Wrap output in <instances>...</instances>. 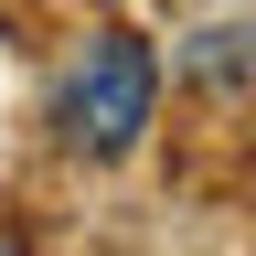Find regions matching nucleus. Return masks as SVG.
Masks as SVG:
<instances>
[{
    "instance_id": "nucleus-1",
    "label": "nucleus",
    "mask_w": 256,
    "mask_h": 256,
    "mask_svg": "<svg viewBox=\"0 0 256 256\" xmlns=\"http://www.w3.org/2000/svg\"><path fill=\"white\" fill-rule=\"evenodd\" d=\"M150 118H160V54L139 32H96L64 75V139L86 160H128L150 139Z\"/></svg>"
}]
</instances>
